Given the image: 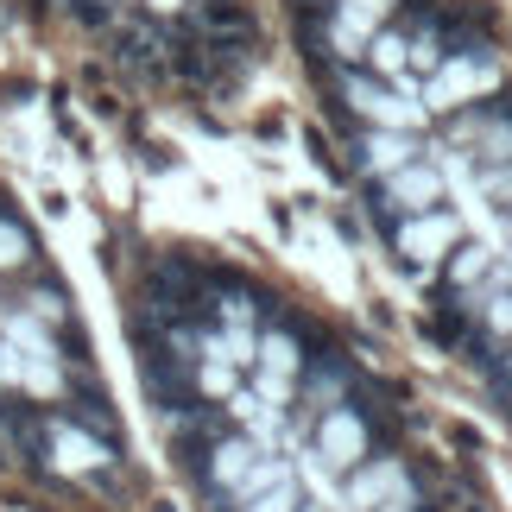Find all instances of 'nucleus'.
<instances>
[{
    "instance_id": "obj_1",
    "label": "nucleus",
    "mask_w": 512,
    "mask_h": 512,
    "mask_svg": "<svg viewBox=\"0 0 512 512\" xmlns=\"http://www.w3.org/2000/svg\"><path fill=\"white\" fill-rule=\"evenodd\" d=\"M494 89H500L494 57H468V51L443 57L430 76H418V102H424L430 114H456V108H468V102H487Z\"/></svg>"
},
{
    "instance_id": "obj_2",
    "label": "nucleus",
    "mask_w": 512,
    "mask_h": 512,
    "mask_svg": "<svg viewBox=\"0 0 512 512\" xmlns=\"http://www.w3.org/2000/svg\"><path fill=\"white\" fill-rule=\"evenodd\" d=\"M114 449L102 437H89L83 424H51V468L57 475H95V468H108Z\"/></svg>"
},
{
    "instance_id": "obj_3",
    "label": "nucleus",
    "mask_w": 512,
    "mask_h": 512,
    "mask_svg": "<svg viewBox=\"0 0 512 512\" xmlns=\"http://www.w3.org/2000/svg\"><path fill=\"white\" fill-rule=\"evenodd\" d=\"M361 64H367L373 76H386V83H392V76H405V32H392V26H380V32L367 38Z\"/></svg>"
},
{
    "instance_id": "obj_4",
    "label": "nucleus",
    "mask_w": 512,
    "mask_h": 512,
    "mask_svg": "<svg viewBox=\"0 0 512 512\" xmlns=\"http://www.w3.org/2000/svg\"><path fill=\"white\" fill-rule=\"evenodd\" d=\"M32 260V241H26V228L19 222H0V272H19Z\"/></svg>"
},
{
    "instance_id": "obj_5",
    "label": "nucleus",
    "mask_w": 512,
    "mask_h": 512,
    "mask_svg": "<svg viewBox=\"0 0 512 512\" xmlns=\"http://www.w3.org/2000/svg\"><path fill=\"white\" fill-rule=\"evenodd\" d=\"M336 7H348V13H361V19H373V26H386L392 0H336Z\"/></svg>"
},
{
    "instance_id": "obj_6",
    "label": "nucleus",
    "mask_w": 512,
    "mask_h": 512,
    "mask_svg": "<svg viewBox=\"0 0 512 512\" xmlns=\"http://www.w3.org/2000/svg\"><path fill=\"white\" fill-rule=\"evenodd\" d=\"M19 386V354H13V342L0 336V392H13Z\"/></svg>"
},
{
    "instance_id": "obj_7",
    "label": "nucleus",
    "mask_w": 512,
    "mask_h": 512,
    "mask_svg": "<svg viewBox=\"0 0 512 512\" xmlns=\"http://www.w3.org/2000/svg\"><path fill=\"white\" fill-rule=\"evenodd\" d=\"M152 13H184V0H146Z\"/></svg>"
}]
</instances>
